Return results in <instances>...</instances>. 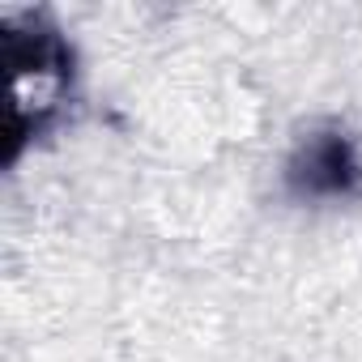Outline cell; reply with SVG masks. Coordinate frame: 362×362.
Wrapping results in <instances>:
<instances>
[{
  "label": "cell",
  "mask_w": 362,
  "mask_h": 362,
  "mask_svg": "<svg viewBox=\"0 0 362 362\" xmlns=\"http://www.w3.org/2000/svg\"><path fill=\"white\" fill-rule=\"evenodd\" d=\"M0 52H5V77H9L5 136H9V158H18L22 141H30L64 103L73 60L60 35L43 26H26V30L5 26Z\"/></svg>",
  "instance_id": "6da1fadb"
},
{
  "label": "cell",
  "mask_w": 362,
  "mask_h": 362,
  "mask_svg": "<svg viewBox=\"0 0 362 362\" xmlns=\"http://www.w3.org/2000/svg\"><path fill=\"white\" fill-rule=\"evenodd\" d=\"M290 179L303 192H320V197L324 192H349L358 184V158H354L345 136H315L298 153Z\"/></svg>",
  "instance_id": "7a4b0ae2"
}]
</instances>
